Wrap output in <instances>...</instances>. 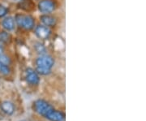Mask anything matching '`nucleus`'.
Returning a JSON list of instances; mask_svg holds the SVG:
<instances>
[{
	"label": "nucleus",
	"instance_id": "1",
	"mask_svg": "<svg viewBox=\"0 0 146 121\" xmlns=\"http://www.w3.org/2000/svg\"><path fill=\"white\" fill-rule=\"evenodd\" d=\"M54 63V62L51 56L43 55L36 59V71L42 75H47L50 72Z\"/></svg>",
	"mask_w": 146,
	"mask_h": 121
},
{
	"label": "nucleus",
	"instance_id": "2",
	"mask_svg": "<svg viewBox=\"0 0 146 121\" xmlns=\"http://www.w3.org/2000/svg\"><path fill=\"white\" fill-rule=\"evenodd\" d=\"M33 109L37 114H39L40 116H43L45 118H47L54 110L52 107V106L50 105L47 102L41 100V99L34 102V103L33 105Z\"/></svg>",
	"mask_w": 146,
	"mask_h": 121
},
{
	"label": "nucleus",
	"instance_id": "3",
	"mask_svg": "<svg viewBox=\"0 0 146 121\" xmlns=\"http://www.w3.org/2000/svg\"><path fill=\"white\" fill-rule=\"evenodd\" d=\"M16 21L19 26L28 30L32 29L34 26V20L30 16H25L21 14L16 15Z\"/></svg>",
	"mask_w": 146,
	"mask_h": 121
},
{
	"label": "nucleus",
	"instance_id": "4",
	"mask_svg": "<svg viewBox=\"0 0 146 121\" xmlns=\"http://www.w3.org/2000/svg\"><path fill=\"white\" fill-rule=\"evenodd\" d=\"M25 78L28 83H29L30 84L33 85H36L38 84L39 81H40V78L38 74L36 73V72H35L33 69L28 68L26 70L25 72Z\"/></svg>",
	"mask_w": 146,
	"mask_h": 121
},
{
	"label": "nucleus",
	"instance_id": "5",
	"mask_svg": "<svg viewBox=\"0 0 146 121\" xmlns=\"http://www.w3.org/2000/svg\"><path fill=\"white\" fill-rule=\"evenodd\" d=\"M54 7L55 5L52 0H42L38 5L39 10L43 13H50L54 11Z\"/></svg>",
	"mask_w": 146,
	"mask_h": 121
},
{
	"label": "nucleus",
	"instance_id": "6",
	"mask_svg": "<svg viewBox=\"0 0 146 121\" xmlns=\"http://www.w3.org/2000/svg\"><path fill=\"white\" fill-rule=\"evenodd\" d=\"M0 109L6 115L11 116L14 113L15 111V106L12 102L8 101H3L0 103Z\"/></svg>",
	"mask_w": 146,
	"mask_h": 121
},
{
	"label": "nucleus",
	"instance_id": "7",
	"mask_svg": "<svg viewBox=\"0 0 146 121\" xmlns=\"http://www.w3.org/2000/svg\"><path fill=\"white\" fill-rule=\"evenodd\" d=\"M36 35L41 39H47L50 35V30L45 25L37 26L36 29Z\"/></svg>",
	"mask_w": 146,
	"mask_h": 121
},
{
	"label": "nucleus",
	"instance_id": "8",
	"mask_svg": "<svg viewBox=\"0 0 146 121\" xmlns=\"http://www.w3.org/2000/svg\"><path fill=\"white\" fill-rule=\"evenodd\" d=\"M46 119L50 121H64L65 120V115L62 111L54 110Z\"/></svg>",
	"mask_w": 146,
	"mask_h": 121
},
{
	"label": "nucleus",
	"instance_id": "9",
	"mask_svg": "<svg viewBox=\"0 0 146 121\" xmlns=\"http://www.w3.org/2000/svg\"><path fill=\"white\" fill-rule=\"evenodd\" d=\"M3 27L7 31H11L13 30L14 27H15V22L12 17H6L5 19L3 21Z\"/></svg>",
	"mask_w": 146,
	"mask_h": 121
},
{
	"label": "nucleus",
	"instance_id": "10",
	"mask_svg": "<svg viewBox=\"0 0 146 121\" xmlns=\"http://www.w3.org/2000/svg\"><path fill=\"white\" fill-rule=\"evenodd\" d=\"M41 21L43 23V25L46 27L54 26L56 23V21L54 17L48 16V15H44V16H41Z\"/></svg>",
	"mask_w": 146,
	"mask_h": 121
},
{
	"label": "nucleus",
	"instance_id": "11",
	"mask_svg": "<svg viewBox=\"0 0 146 121\" xmlns=\"http://www.w3.org/2000/svg\"><path fill=\"white\" fill-rule=\"evenodd\" d=\"M0 73L7 76L10 73V68H9V66L8 65H6L4 63H1L0 62Z\"/></svg>",
	"mask_w": 146,
	"mask_h": 121
},
{
	"label": "nucleus",
	"instance_id": "12",
	"mask_svg": "<svg viewBox=\"0 0 146 121\" xmlns=\"http://www.w3.org/2000/svg\"><path fill=\"white\" fill-rule=\"evenodd\" d=\"M10 35L6 33V32H2L0 33V42H7L9 41Z\"/></svg>",
	"mask_w": 146,
	"mask_h": 121
},
{
	"label": "nucleus",
	"instance_id": "13",
	"mask_svg": "<svg viewBox=\"0 0 146 121\" xmlns=\"http://www.w3.org/2000/svg\"><path fill=\"white\" fill-rule=\"evenodd\" d=\"M0 62L3 63H4L6 65H8L9 66V64L11 63V60L9 57H7V55H0Z\"/></svg>",
	"mask_w": 146,
	"mask_h": 121
},
{
	"label": "nucleus",
	"instance_id": "14",
	"mask_svg": "<svg viewBox=\"0 0 146 121\" xmlns=\"http://www.w3.org/2000/svg\"><path fill=\"white\" fill-rule=\"evenodd\" d=\"M7 14V9L4 6L0 5V18L4 17Z\"/></svg>",
	"mask_w": 146,
	"mask_h": 121
},
{
	"label": "nucleus",
	"instance_id": "15",
	"mask_svg": "<svg viewBox=\"0 0 146 121\" xmlns=\"http://www.w3.org/2000/svg\"><path fill=\"white\" fill-rule=\"evenodd\" d=\"M3 47L0 45V55H3Z\"/></svg>",
	"mask_w": 146,
	"mask_h": 121
},
{
	"label": "nucleus",
	"instance_id": "16",
	"mask_svg": "<svg viewBox=\"0 0 146 121\" xmlns=\"http://www.w3.org/2000/svg\"><path fill=\"white\" fill-rule=\"evenodd\" d=\"M21 121H25V120H21Z\"/></svg>",
	"mask_w": 146,
	"mask_h": 121
}]
</instances>
